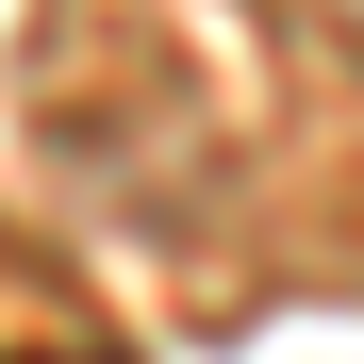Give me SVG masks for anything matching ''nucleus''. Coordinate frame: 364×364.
<instances>
[{"instance_id":"obj_1","label":"nucleus","mask_w":364,"mask_h":364,"mask_svg":"<svg viewBox=\"0 0 364 364\" xmlns=\"http://www.w3.org/2000/svg\"><path fill=\"white\" fill-rule=\"evenodd\" d=\"M331 17H348V33H364V0H331Z\"/></svg>"}]
</instances>
